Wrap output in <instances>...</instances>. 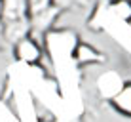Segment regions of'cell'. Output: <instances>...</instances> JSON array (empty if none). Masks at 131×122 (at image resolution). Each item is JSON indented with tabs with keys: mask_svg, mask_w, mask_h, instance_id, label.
I'll use <instances>...</instances> for the list:
<instances>
[{
	"mask_svg": "<svg viewBox=\"0 0 131 122\" xmlns=\"http://www.w3.org/2000/svg\"><path fill=\"white\" fill-rule=\"evenodd\" d=\"M13 48V57H15L19 63H27V65H36L42 59V46L36 40L32 34L25 36L23 40L15 44Z\"/></svg>",
	"mask_w": 131,
	"mask_h": 122,
	"instance_id": "6da1fadb",
	"label": "cell"
},
{
	"mask_svg": "<svg viewBox=\"0 0 131 122\" xmlns=\"http://www.w3.org/2000/svg\"><path fill=\"white\" fill-rule=\"evenodd\" d=\"M72 59L78 67H89V65H103L106 61V55L99 52L89 42H78L72 52Z\"/></svg>",
	"mask_w": 131,
	"mask_h": 122,
	"instance_id": "7a4b0ae2",
	"label": "cell"
},
{
	"mask_svg": "<svg viewBox=\"0 0 131 122\" xmlns=\"http://www.w3.org/2000/svg\"><path fill=\"white\" fill-rule=\"evenodd\" d=\"M4 23V38L8 46H15L19 40L30 34V17H19V19L2 21Z\"/></svg>",
	"mask_w": 131,
	"mask_h": 122,
	"instance_id": "3957f363",
	"label": "cell"
},
{
	"mask_svg": "<svg viewBox=\"0 0 131 122\" xmlns=\"http://www.w3.org/2000/svg\"><path fill=\"white\" fill-rule=\"evenodd\" d=\"M61 10L55 6L48 8V10L40 12V13H34V15H30V34L32 36H38V34H46L49 29H51V25L57 21V17L61 15Z\"/></svg>",
	"mask_w": 131,
	"mask_h": 122,
	"instance_id": "277c9868",
	"label": "cell"
},
{
	"mask_svg": "<svg viewBox=\"0 0 131 122\" xmlns=\"http://www.w3.org/2000/svg\"><path fill=\"white\" fill-rule=\"evenodd\" d=\"M125 80H122V76L116 73V71H106L99 76L97 80V90H99V96H103L108 101L112 96L118 93V90L124 86Z\"/></svg>",
	"mask_w": 131,
	"mask_h": 122,
	"instance_id": "5b68a950",
	"label": "cell"
},
{
	"mask_svg": "<svg viewBox=\"0 0 131 122\" xmlns=\"http://www.w3.org/2000/svg\"><path fill=\"white\" fill-rule=\"evenodd\" d=\"M108 105L118 115L131 118V80H125L124 86L118 90V93L108 99Z\"/></svg>",
	"mask_w": 131,
	"mask_h": 122,
	"instance_id": "8992f818",
	"label": "cell"
},
{
	"mask_svg": "<svg viewBox=\"0 0 131 122\" xmlns=\"http://www.w3.org/2000/svg\"><path fill=\"white\" fill-rule=\"evenodd\" d=\"M19 17H30L29 15V0H4L2 21L19 19Z\"/></svg>",
	"mask_w": 131,
	"mask_h": 122,
	"instance_id": "52a82bcc",
	"label": "cell"
},
{
	"mask_svg": "<svg viewBox=\"0 0 131 122\" xmlns=\"http://www.w3.org/2000/svg\"><path fill=\"white\" fill-rule=\"evenodd\" d=\"M112 10L124 21H131V0H112Z\"/></svg>",
	"mask_w": 131,
	"mask_h": 122,
	"instance_id": "ba28073f",
	"label": "cell"
},
{
	"mask_svg": "<svg viewBox=\"0 0 131 122\" xmlns=\"http://www.w3.org/2000/svg\"><path fill=\"white\" fill-rule=\"evenodd\" d=\"M53 6V0H29V15L40 13Z\"/></svg>",
	"mask_w": 131,
	"mask_h": 122,
	"instance_id": "9c48e42d",
	"label": "cell"
},
{
	"mask_svg": "<svg viewBox=\"0 0 131 122\" xmlns=\"http://www.w3.org/2000/svg\"><path fill=\"white\" fill-rule=\"evenodd\" d=\"M80 0H53V6L55 8H59L61 12H65V10H70L72 6H76Z\"/></svg>",
	"mask_w": 131,
	"mask_h": 122,
	"instance_id": "30bf717a",
	"label": "cell"
},
{
	"mask_svg": "<svg viewBox=\"0 0 131 122\" xmlns=\"http://www.w3.org/2000/svg\"><path fill=\"white\" fill-rule=\"evenodd\" d=\"M6 46H8V42H6V38H4V23H2V19H0V52Z\"/></svg>",
	"mask_w": 131,
	"mask_h": 122,
	"instance_id": "8fae6325",
	"label": "cell"
},
{
	"mask_svg": "<svg viewBox=\"0 0 131 122\" xmlns=\"http://www.w3.org/2000/svg\"><path fill=\"white\" fill-rule=\"evenodd\" d=\"M2 13H4V0H0V19H2Z\"/></svg>",
	"mask_w": 131,
	"mask_h": 122,
	"instance_id": "7c38bea8",
	"label": "cell"
}]
</instances>
